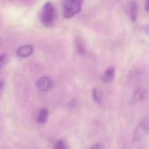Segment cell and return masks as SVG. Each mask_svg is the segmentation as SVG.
Masks as SVG:
<instances>
[{"label":"cell","instance_id":"obj_8","mask_svg":"<svg viewBox=\"0 0 149 149\" xmlns=\"http://www.w3.org/2000/svg\"><path fill=\"white\" fill-rule=\"evenodd\" d=\"M74 45L76 51L79 55H84L85 54V48L82 39L80 37L77 36L74 39Z\"/></svg>","mask_w":149,"mask_h":149},{"label":"cell","instance_id":"obj_14","mask_svg":"<svg viewBox=\"0 0 149 149\" xmlns=\"http://www.w3.org/2000/svg\"><path fill=\"white\" fill-rule=\"evenodd\" d=\"M100 148H101V144L99 143H97L93 145L90 149H100Z\"/></svg>","mask_w":149,"mask_h":149},{"label":"cell","instance_id":"obj_2","mask_svg":"<svg viewBox=\"0 0 149 149\" xmlns=\"http://www.w3.org/2000/svg\"><path fill=\"white\" fill-rule=\"evenodd\" d=\"M84 0H63V15L66 19H70L79 13L82 8Z\"/></svg>","mask_w":149,"mask_h":149},{"label":"cell","instance_id":"obj_1","mask_svg":"<svg viewBox=\"0 0 149 149\" xmlns=\"http://www.w3.org/2000/svg\"><path fill=\"white\" fill-rule=\"evenodd\" d=\"M55 18V11L52 3L50 1L46 2L42 6L40 13V19L41 23L46 27L54 26Z\"/></svg>","mask_w":149,"mask_h":149},{"label":"cell","instance_id":"obj_9","mask_svg":"<svg viewBox=\"0 0 149 149\" xmlns=\"http://www.w3.org/2000/svg\"><path fill=\"white\" fill-rule=\"evenodd\" d=\"M144 97V91L142 90H136L132 95L131 98V102L136 104L141 101Z\"/></svg>","mask_w":149,"mask_h":149},{"label":"cell","instance_id":"obj_17","mask_svg":"<svg viewBox=\"0 0 149 149\" xmlns=\"http://www.w3.org/2000/svg\"><path fill=\"white\" fill-rule=\"evenodd\" d=\"M3 88V83L1 81H0V95L2 92Z\"/></svg>","mask_w":149,"mask_h":149},{"label":"cell","instance_id":"obj_11","mask_svg":"<svg viewBox=\"0 0 149 149\" xmlns=\"http://www.w3.org/2000/svg\"><path fill=\"white\" fill-rule=\"evenodd\" d=\"M93 97L95 102H96L97 103L100 104L102 101V94L96 88H94L93 90Z\"/></svg>","mask_w":149,"mask_h":149},{"label":"cell","instance_id":"obj_6","mask_svg":"<svg viewBox=\"0 0 149 149\" xmlns=\"http://www.w3.org/2000/svg\"><path fill=\"white\" fill-rule=\"evenodd\" d=\"M115 69L113 67L108 68L102 76V80L106 83H111L114 79Z\"/></svg>","mask_w":149,"mask_h":149},{"label":"cell","instance_id":"obj_4","mask_svg":"<svg viewBox=\"0 0 149 149\" xmlns=\"http://www.w3.org/2000/svg\"><path fill=\"white\" fill-rule=\"evenodd\" d=\"M33 52V47L30 45H24L19 48L16 51V55L19 57L25 58L29 56Z\"/></svg>","mask_w":149,"mask_h":149},{"label":"cell","instance_id":"obj_16","mask_svg":"<svg viewBox=\"0 0 149 149\" xmlns=\"http://www.w3.org/2000/svg\"><path fill=\"white\" fill-rule=\"evenodd\" d=\"M145 9L146 11L149 12V0L145 1Z\"/></svg>","mask_w":149,"mask_h":149},{"label":"cell","instance_id":"obj_3","mask_svg":"<svg viewBox=\"0 0 149 149\" xmlns=\"http://www.w3.org/2000/svg\"><path fill=\"white\" fill-rule=\"evenodd\" d=\"M149 133V114L143 118L136 127L133 136L132 141L135 143L141 140Z\"/></svg>","mask_w":149,"mask_h":149},{"label":"cell","instance_id":"obj_7","mask_svg":"<svg viewBox=\"0 0 149 149\" xmlns=\"http://www.w3.org/2000/svg\"><path fill=\"white\" fill-rule=\"evenodd\" d=\"M129 13L130 20L134 23L137 19V4L136 0H132L130 2L129 6Z\"/></svg>","mask_w":149,"mask_h":149},{"label":"cell","instance_id":"obj_13","mask_svg":"<svg viewBox=\"0 0 149 149\" xmlns=\"http://www.w3.org/2000/svg\"><path fill=\"white\" fill-rule=\"evenodd\" d=\"M8 58L5 55H0V68H2L7 62Z\"/></svg>","mask_w":149,"mask_h":149},{"label":"cell","instance_id":"obj_5","mask_svg":"<svg viewBox=\"0 0 149 149\" xmlns=\"http://www.w3.org/2000/svg\"><path fill=\"white\" fill-rule=\"evenodd\" d=\"M52 81L48 77H41L37 81V87L41 91H47L51 88Z\"/></svg>","mask_w":149,"mask_h":149},{"label":"cell","instance_id":"obj_12","mask_svg":"<svg viewBox=\"0 0 149 149\" xmlns=\"http://www.w3.org/2000/svg\"><path fill=\"white\" fill-rule=\"evenodd\" d=\"M55 149H69V147L65 141L60 140L56 142L55 146Z\"/></svg>","mask_w":149,"mask_h":149},{"label":"cell","instance_id":"obj_10","mask_svg":"<svg viewBox=\"0 0 149 149\" xmlns=\"http://www.w3.org/2000/svg\"><path fill=\"white\" fill-rule=\"evenodd\" d=\"M48 109L46 108H42L39 112V115L37 118L38 122L41 124H44L46 123L48 119Z\"/></svg>","mask_w":149,"mask_h":149},{"label":"cell","instance_id":"obj_15","mask_svg":"<svg viewBox=\"0 0 149 149\" xmlns=\"http://www.w3.org/2000/svg\"><path fill=\"white\" fill-rule=\"evenodd\" d=\"M76 105V100H72L69 103V106L70 107H74Z\"/></svg>","mask_w":149,"mask_h":149}]
</instances>
